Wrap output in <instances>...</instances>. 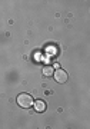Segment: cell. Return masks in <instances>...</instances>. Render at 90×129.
<instances>
[{
  "mask_svg": "<svg viewBox=\"0 0 90 129\" xmlns=\"http://www.w3.org/2000/svg\"><path fill=\"white\" fill-rule=\"evenodd\" d=\"M17 103H19V106H22V108H30L34 102H33L32 95H29V93H22V95L17 96Z\"/></svg>",
  "mask_w": 90,
  "mask_h": 129,
  "instance_id": "6da1fadb",
  "label": "cell"
},
{
  "mask_svg": "<svg viewBox=\"0 0 90 129\" xmlns=\"http://www.w3.org/2000/svg\"><path fill=\"white\" fill-rule=\"evenodd\" d=\"M54 80L59 82V83H64L67 80V73H66L63 69H57L54 72Z\"/></svg>",
  "mask_w": 90,
  "mask_h": 129,
  "instance_id": "7a4b0ae2",
  "label": "cell"
},
{
  "mask_svg": "<svg viewBox=\"0 0 90 129\" xmlns=\"http://www.w3.org/2000/svg\"><path fill=\"white\" fill-rule=\"evenodd\" d=\"M34 109L37 112H44L46 111V103L43 101H36L34 102Z\"/></svg>",
  "mask_w": 90,
  "mask_h": 129,
  "instance_id": "3957f363",
  "label": "cell"
},
{
  "mask_svg": "<svg viewBox=\"0 0 90 129\" xmlns=\"http://www.w3.org/2000/svg\"><path fill=\"white\" fill-rule=\"evenodd\" d=\"M53 73H54V68L53 66H49V64H47V66L43 68V75H44V76H52Z\"/></svg>",
  "mask_w": 90,
  "mask_h": 129,
  "instance_id": "277c9868",
  "label": "cell"
},
{
  "mask_svg": "<svg viewBox=\"0 0 90 129\" xmlns=\"http://www.w3.org/2000/svg\"><path fill=\"white\" fill-rule=\"evenodd\" d=\"M54 68H56V70L60 69V64H59V63H54Z\"/></svg>",
  "mask_w": 90,
  "mask_h": 129,
  "instance_id": "5b68a950",
  "label": "cell"
}]
</instances>
